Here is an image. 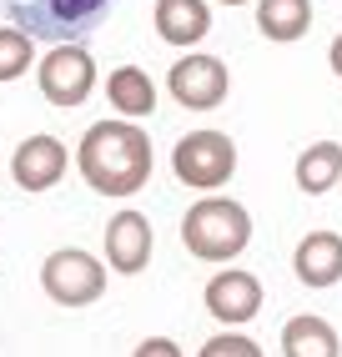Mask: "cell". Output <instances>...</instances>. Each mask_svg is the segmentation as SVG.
I'll return each instance as SVG.
<instances>
[{
	"label": "cell",
	"instance_id": "1",
	"mask_svg": "<svg viewBox=\"0 0 342 357\" xmlns=\"http://www.w3.org/2000/svg\"><path fill=\"white\" fill-rule=\"evenodd\" d=\"M76 166L81 181L96 197H136L151 181V136L136 121H96L86 126L81 146H76Z\"/></svg>",
	"mask_w": 342,
	"mask_h": 357
},
{
	"label": "cell",
	"instance_id": "2",
	"mask_svg": "<svg viewBox=\"0 0 342 357\" xmlns=\"http://www.w3.org/2000/svg\"><path fill=\"white\" fill-rule=\"evenodd\" d=\"M181 242L202 261H232L252 242V211L232 197H202L181 217Z\"/></svg>",
	"mask_w": 342,
	"mask_h": 357
},
{
	"label": "cell",
	"instance_id": "3",
	"mask_svg": "<svg viewBox=\"0 0 342 357\" xmlns=\"http://www.w3.org/2000/svg\"><path fill=\"white\" fill-rule=\"evenodd\" d=\"M6 20L15 31H26L31 40H51V45H81L101 15L111 10V0H0Z\"/></svg>",
	"mask_w": 342,
	"mask_h": 357
},
{
	"label": "cell",
	"instance_id": "4",
	"mask_svg": "<svg viewBox=\"0 0 342 357\" xmlns=\"http://www.w3.org/2000/svg\"><path fill=\"white\" fill-rule=\"evenodd\" d=\"M171 172H177L181 186L191 192H216V186H227L232 172H237V141L227 131H191L177 141V151H171Z\"/></svg>",
	"mask_w": 342,
	"mask_h": 357
},
{
	"label": "cell",
	"instance_id": "5",
	"mask_svg": "<svg viewBox=\"0 0 342 357\" xmlns=\"http://www.w3.org/2000/svg\"><path fill=\"white\" fill-rule=\"evenodd\" d=\"M40 287L61 307H91L106 292V261H96L81 247H61L40 261Z\"/></svg>",
	"mask_w": 342,
	"mask_h": 357
},
{
	"label": "cell",
	"instance_id": "6",
	"mask_svg": "<svg viewBox=\"0 0 342 357\" xmlns=\"http://www.w3.org/2000/svg\"><path fill=\"white\" fill-rule=\"evenodd\" d=\"M36 86L51 106H86L96 91V61L86 45H56L51 56L36 66Z\"/></svg>",
	"mask_w": 342,
	"mask_h": 357
},
{
	"label": "cell",
	"instance_id": "7",
	"mask_svg": "<svg viewBox=\"0 0 342 357\" xmlns=\"http://www.w3.org/2000/svg\"><path fill=\"white\" fill-rule=\"evenodd\" d=\"M166 91H171V101H181L186 111H211V106L227 101L232 70H227L222 56H181L166 76Z\"/></svg>",
	"mask_w": 342,
	"mask_h": 357
},
{
	"label": "cell",
	"instance_id": "8",
	"mask_svg": "<svg viewBox=\"0 0 342 357\" xmlns=\"http://www.w3.org/2000/svg\"><path fill=\"white\" fill-rule=\"evenodd\" d=\"M202 302L222 327H241V322H252L262 312V282L252 272H241V267H227V272H216L207 282Z\"/></svg>",
	"mask_w": 342,
	"mask_h": 357
},
{
	"label": "cell",
	"instance_id": "9",
	"mask_svg": "<svg viewBox=\"0 0 342 357\" xmlns=\"http://www.w3.org/2000/svg\"><path fill=\"white\" fill-rule=\"evenodd\" d=\"M66 166H70L66 141H56V136H26L15 146V156H10V176H15L20 192H51V186L66 176Z\"/></svg>",
	"mask_w": 342,
	"mask_h": 357
},
{
	"label": "cell",
	"instance_id": "10",
	"mask_svg": "<svg viewBox=\"0 0 342 357\" xmlns=\"http://www.w3.org/2000/svg\"><path fill=\"white\" fill-rule=\"evenodd\" d=\"M151 222L141 217V211H116V217L106 222V261L111 272L121 277H136L146 261H151Z\"/></svg>",
	"mask_w": 342,
	"mask_h": 357
},
{
	"label": "cell",
	"instance_id": "11",
	"mask_svg": "<svg viewBox=\"0 0 342 357\" xmlns=\"http://www.w3.org/2000/svg\"><path fill=\"white\" fill-rule=\"evenodd\" d=\"M292 272L312 292L337 287L342 282V236L337 231H307L297 242V252H292Z\"/></svg>",
	"mask_w": 342,
	"mask_h": 357
},
{
	"label": "cell",
	"instance_id": "12",
	"mask_svg": "<svg viewBox=\"0 0 342 357\" xmlns=\"http://www.w3.org/2000/svg\"><path fill=\"white\" fill-rule=\"evenodd\" d=\"M151 26H156V36L166 45L191 51V45L207 40V31H211V6H207V0H156Z\"/></svg>",
	"mask_w": 342,
	"mask_h": 357
},
{
	"label": "cell",
	"instance_id": "13",
	"mask_svg": "<svg viewBox=\"0 0 342 357\" xmlns=\"http://www.w3.org/2000/svg\"><path fill=\"white\" fill-rule=\"evenodd\" d=\"M106 96H111V111L121 121H141V116L156 111V81L141 66H116L106 81Z\"/></svg>",
	"mask_w": 342,
	"mask_h": 357
},
{
	"label": "cell",
	"instance_id": "14",
	"mask_svg": "<svg viewBox=\"0 0 342 357\" xmlns=\"http://www.w3.org/2000/svg\"><path fill=\"white\" fill-rule=\"evenodd\" d=\"M282 357H342V337L327 317L302 312L282 327Z\"/></svg>",
	"mask_w": 342,
	"mask_h": 357
},
{
	"label": "cell",
	"instance_id": "15",
	"mask_svg": "<svg viewBox=\"0 0 342 357\" xmlns=\"http://www.w3.org/2000/svg\"><path fill=\"white\" fill-rule=\"evenodd\" d=\"M312 26V0H257V31L272 45L302 40Z\"/></svg>",
	"mask_w": 342,
	"mask_h": 357
},
{
	"label": "cell",
	"instance_id": "16",
	"mask_svg": "<svg viewBox=\"0 0 342 357\" xmlns=\"http://www.w3.org/2000/svg\"><path fill=\"white\" fill-rule=\"evenodd\" d=\"M297 186L307 197H322V192H332V186L342 181V146L337 141H312V146L297 156Z\"/></svg>",
	"mask_w": 342,
	"mask_h": 357
},
{
	"label": "cell",
	"instance_id": "17",
	"mask_svg": "<svg viewBox=\"0 0 342 357\" xmlns=\"http://www.w3.org/2000/svg\"><path fill=\"white\" fill-rule=\"evenodd\" d=\"M31 36L15 31V26H0V86L6 81H20L31 70Z\"/></svg>",
	"mask_w": 342,
	"mask_h": 357
},
{
	"label": "cell",
	"instance_id": "18",
	"mask_svg": "<svg viewBox=\"0 0 342 357\" xmlns=\"http://www.w3.org/2000/svg\"><path fill=\"white\" fill-rule=\"evenodd\" d=\"M197 357H262V347L252 337H241V332H216V337L202 342Z\"/></svg>",
	"mask_w": 342,
	"mask_h": 357
},
{
	"label": "cell",
	"instance_id": "19",
	"mask_svg": "<svg viewBox=\"0 0 342 357\" xmlns=\"http://www.w3.org/2000/svg\"><path fill=\"white\" fill-rule=\"evenodd\" d=\"M131 357H186L171 337H146V342H136V352Z\"/></svg>",
	"mask_w": 342,
	"mask_h": 357
},
{
	"label": "cell",
	"instance_id": "20",
	"mask_svg": "<svg viewBox=\"0 0 342 357\" xmlns=\"http://www.w3.org/2000/svg\"><path fill=\"white\" fill-rule=\"evenodd\" d=\"M327 61H332V76H342V31H337L332 45H327Z\"/></svg>",
	"mask_w": 342,
	"mask_h": 357
},
{
	"label": "cell",
	"instance_id": "21",
	"mask_svg": "<svg viewBox=\"0 0 342 357\" xmlns=\"http://www.w3.org/2000/svg\"><path fill=\"white\" fill-rule=\"evenodd\" d=\"M222 6H247V0H222Z\"/></svg>",
	"mask_w": 342,
	"mask_h": 357
}]
</instances>
